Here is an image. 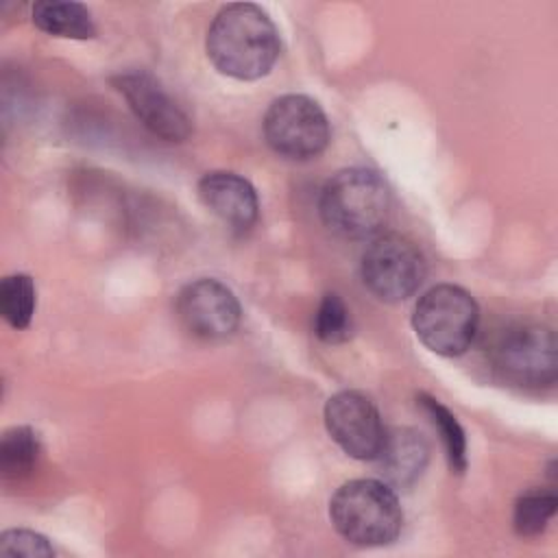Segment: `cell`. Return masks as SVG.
I'll return each instance as SVG.
<instances>
[{
	"label": "cell",
	"mask_w": 558,
	"mask_h": 558,
	"mask_svg": "<svg viewBox=\"0 0 558 558\" xmlns=\"http://www.w3.org/2000/svg\"><path fill=\"white\" fill-rule=\"evenodd\" d=\"M205 46L214 68L238 81L266 76L281 52L275 22L251 2L222 7L207 31Z\"/></svg>",
	"instance_id": "1"
},
{
	"label": "cell",
	"mask_w": 558,
	"mask_h": 558,
	"mask_svg": "<svg viewBox=\"0 0 558 558\" xmlns=\"http://www.w3.org/2000/svg\"><path fill=\"white\" fill-rule=\"evenodd\" d=\"M390 190L368 168H344L323 187L318 211L325 227L342 238L362 240L373 235L388 218Z\"/></svg>",
	"instance_id": "2"
},
{
	"label": "cell",
	"mask_w": 558,
	"mask_h": 558,
	"mask_svg": "<svg viewBox=\"0 0 558 558\" xmlns=\"http://www.w3.org/2000/svg\"><path fill=\"white\" fill-rule=\"evenodd\" d=\"M329 517L344 541L362 547L392 543L403 525L395 490L379 480L342 484L329 501Z\"/></svg>",
	"instance_id": "3"
},
{
	"label": "cell",
	"mask_w": 558,
	"mask_h": 558,
	"mask_svg": "<svg viewBox=\"0 0 558 558\" xmlns=\"http://www.w3.org/2000/svg\"><path fill=\"white\" fill-rule=\"evenodd\" d=\"M480 310L475 299L460 286L440 283L429 288L416 303L412 327L416 338L434 353L462 355L477 331Z\"/></svg>",
	"instance_id": "4"
},
{
	"label": "cell",
	"mask_w": 558,
	"mask_h": 558,
	"mask_svg": "<svg viewBox=\"0 0 558 558\" xmlns=\"http://www.w3.org/2000/svg\"><path fill=\"white\" fill-rule=\"evenodd\" d=\"M262 126L268 146L279 157L294 161L318 157L331 135L320 105L303 94H286L272 100Z\"/></svg>",
	"instance_id": "5"
},
{
	"label": "cell",
	"mask_w": 558,
	"mask_h": 558,
	"mask_svg": "<svg viewBox=\"0 0 558 558\" xmlns=\"http://www.w3.org/2000/svg\"><path fill=\"white\" fill-rule=\"evenodd\" d=\"M495 368L519 386H549L556 379V336L538 323L508 325L490 347Z\"/></svg>",
	"instance_id": "6"
},
{
	"label": "cell",
	"mask_w": 558,
	"mask_h": 558,
	"mask_svg": "<svg viewBox=\"0 0 558 558\" xmlns=\"http://www.w3.org/2000/svg\"><path fill=\"white\" fill-rule=\"evenodd\" d=\"M360 270L371 294L386 303H399L418 290L427 266L414 242L399 233H386L366 246Z\"/></svg>",
	"instance_id": "7"
},
{
	"label": "cell",
	"mask_w": 558,
	"mask_h": 558,
	"mask_svg": "<svg viewBox=\"0 0 558 558\" xmlns=\"http://www.w3.org/2000/svg\"><path fill=\"white\" fill-rule=\"evenodd\" d=\"M325 427L333 442L357 460H373L386 436L377 405L357 390H340L327 399Z\"/></svg>",
	"instance_id": "8"
},
{
	"label": "cell",
	"mask_w": 558,
	"mask_h": 558,
	"mask_svg": "<svg viewBox=\"0 0 558 558\" xmlns=\"http://www.w3.org/2000/svg\"><path fill=\"white\" fill-rule=\"evenodd\" d=\"M111 83L153 135L166 142H183L190 137L192 120L153 74L144 70L120 72Z\"/></svg>",
	"instance_id": "9"
},
{
	"label": "cell",
	"mask_w": 558,
	"mask_h": 558,
	"mask_svg": "<svg viewBox=\"0 0 558 558\" xmlns=\"http://www.w3.org/2000/svg\"><path fill=\"white\" fill-rule=\"evenodd\" d=\"M177 314L183 327L207 340L231 336L242 318L235 294L218 279H196L177 294Z\"/></svg>",
	"instance_id": "10"
},
{
	"label": "cell",
	"mask_w": 558,
	"mask_h": 558,
	"mask_svg": "<svg viewBox=\"0 0 558 558\" xmlns=\"http://www.w3.org/2000/svg\"><path fill=\"white\" fill-rule=\"evenodd\" d=\"M198 198L203 205L235 231H246L255 225L259 201L255 187L240 174L211 170L198 181Z\"/></svg>",
	"instance_id": "11"
},
{
	"label": "cell",
	"mask_w": 558,
	"mask_h": 558,
	"mask_svg": "<svg viewBox=\"0 0 558 558\" xmlns=\"http://www.w3.org/2000/svg\"><path fill=\"white\" fill-rule=\"evenodd\" d=\"M373 460L390 488H410L427 466L429 447L416 429L392 427Z\"/></svg>",
	"instance_id": "12"
},
{
	"label": "cell",
	"mask_w": 558,
	"mask_h": 558,
	"mask_svg": "<svg viewBox=\"0 0 558 558\" xmlns=\"http://www.w3.org/2000/svg\"><path fill=\"white\" fill-rule=\"evenodd\" d=\"M33 24L54 37L70 39H92L96 26L92 13L81 2L68 0H44L33 7Z\"/></svg>",
	"instance_id": "13"
},
{
	"label": "cell",
	"mask_w": 558,
	"mask_h": 558,
	"mask_svg": "<svg viewBox=\"0 0 558 558\" xmlns=\"http://www.w3.org/2000/svg\"><path fill=\"white\" fill-rule=\"evenodd\" d=\"M416 403L429 416L432 425L438 429L440 440H442L445 451H447L449 466L456 473H464L466 471V436H464V429L458 423V418L438 399H434L425 392H421L416 397Z\"/></svg>",
	"instance_id": "14"
},
{
	"label": "cell",
	"mask_w": 558,
	"mask_h": 558,
	"mask_svg": "<svg viewBox=\"0 0 558 558\" xmlns=\"http://www.w3.org/2000/svg\"><path fill=\"white\" fill-rule=\"evenodd\" d=\"M39 456V438L28 425H15L0 440V469L9 480L28 475Z\"/></svg>",
	"instance_id": "15"
},
{
	"label": "cell",
	"mask_w": 558,
	"mask_h": 558,
	"mask_svg": "<svg viewBox=\"0 0 558 558\" xmlns=\"http://www.w3.org/2000/svg\"><path fill=\"white\" fill-rule=\"evenodd\" d=\"M37 292L35 281L24 275H7L0 283V314L13 329H26L35 314Z\"/></svg>",
	"instance_id": "16"
},
{
	"label": "cell",
	"mask_w": 558,
	"mask_h": 558,
	"mask_svg": "<svg viewBox=\"0 0 558 558\" xmlns=\"http://www.w3.org/2000/svg\"><path fill=\"white\" fill-rule=\"evenodd\" d=\"M558 506V499L551 490H527L514 501V512H512V525L519 536H536L541 534L549 519L554 517Z\"/></svg>",
	"instance_id": "17"
},
{
	"label": "cell",
	"mask_w": 558,
	"mask_h": 558,
	"mask_svg": "<svg viewBox=\"0 0 558 558\" xmlns=\"http://www.w3.org/2000/svg\"><path fill=\"white\" fill-rule=\"evenodd\" d=\"M314 333L327 344L347 342L353 333V320L347 303L336 292H327L314 316Z\"/></svg>",
	"instance_id": "18"
},
{
	"label": "cell",
	"mask_w": 558,
	"mask_h": 558,
	"mask_svg": "<svg viewBox=\"0 0 558 558\" xmlns=\"http://www.w3.org/2000/svg\"><path fill=\"white\" fill-rule=\"evenodd\" d=\"M0 554L2 556H26V558H39V556H52L54 549L48 543L46 536L33 530H7L0 536Z\"/></svg>",
	"instance_id": "19"
}]
</instances>
